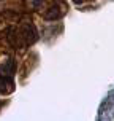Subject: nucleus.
Returning a JSON list of instances; mask_svg holds the SVG:
<instances>
[{
    "label": "nucleus",
    "mask_w": 114,
    "mask_h": 121,
    "mask_svg": "<svg viewBox=\"0 0 114 121\" xmlns=\"http://www.w3.org/2000/svg\"><path fill=\"white\" fill-rule=\"evenodd\" d=\"M49 10H51V11L44 14V18H46V19H57V18L60 16V11H57L59 8H55V6H51Z\"/></svg>",
    "instance_id": "f257e3e1"
},
{
    "label": "nucleus",
    "mask_w": 114,
    "mask_h": 121,
    "mask_svg": "<svg viewBox=\"0 0 114 121\" xmlns=\"http://www.w3.org/2000/svg\"><path fill=\"white\" fill-rule=\"evenodd\" d=\"M40 3H41V0H33V5H35V6H38Z\"/></svg>",
    "instance_id": "f03ea898"
}]
</instances>
